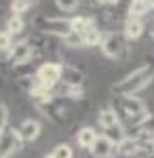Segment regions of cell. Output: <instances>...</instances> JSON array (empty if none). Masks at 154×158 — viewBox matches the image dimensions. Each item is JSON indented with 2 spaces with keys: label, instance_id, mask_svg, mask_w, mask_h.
Returning a JSON list of instances; mask_svg holds the SVG:
<instances>
[{
  "label": "cell",
  "instance_id": "obj_1",
  "mask_svg": "<svg viewBox=\"0 0 154 158\" xmlns=\"http://www.w3.org/2000/svg\"><path fill=\"white\" fill-rule=\"evenodd\" d=\"M152 80H154V63L152 61H143L133 72H129L125 78H120L118 82L112 85V93L116 97L137 95L139 91H143V89H148L152 85Z\"/></svg>",
  "mask_w": 154,
  "mask_h": 158
},
{
  "label": "cell",
  "instance_id": "obj_2",
  "mask_svg": "<svg viewBox=\"0 0 154 158\" xmlns=\"http://www.w3.org/2000/svg\"><path fill=\"white\" fill-rule=\"evenodd\" d=\"M114 110H116V114L120 116V120H127V124L133 127V129H142L143 124L152 118V112L148 110V106L139 97H135V95L116 97Z\"/></svg>",
  "mask_w": 154,
  "mask_h": 158
},
{
  "label": "cell",
  "instance_id": "obj_3",
  "mask_svg": "<svg viewBox=\"0 0 154 158\" xmlns=\"http://www.w3.org/2000/svg\"><path fill=\"white\" fill-rule=\"evenodd\" d=\"M101 53L112 61H122L129 55V40L122 32H106L99 44Z\"/></svg>",
  "mask_w": 154,
  "mask_h": 158
},
{
  "label": "cell",
  "instance_id": "obj_4",
  "mask_svg": "<svg viewBox=\"0 0 154 158\" xmlns=\"http://www.w3.org/2000/svg\"><path fill=\"white\" fill-rule=\"evenodd\" d=\"M36 27L45 34L63 38L72 32V19H68V17H38Z\"/></svg>",
  "mask_w": 154,
  "mask_h": 158
},
{
  "label": "cell",
  "instance_id": "obj_5",
  "mask_svg": "<svg viewBox=\"0 0 154 158\" xmlns=\"http://www.w3.org/2000/svg\"><path fill=\"white\" fill-rule=\"evenodd\" d=\"M34 78H36V82H40V85H45L55 91L61 82V63H57V61L40 63L38 70L34 72Z\"/></svg>",
  "mask_w": 154,
  "mask_h": 158
},
{
  "label": "cell",
  "instance_id": "obj_6",
  "mask_svg": "<svg viewBox=\"0 0 154 158\" xmlns=\"http://www.w3.org/2000/svg\"><path fill=\"white\" fill-rule=\"evenodd\" d=\"M32 57H34V44H32V40H19V42H15L13 49L6 53V61L11 65H15V68L25 65L28 61H32Z\"/></svg>",
  "mask_w": 154,
  "mask_h": 158
},
{
  "label": "cell",
  "instance_id": "obj_7",
  "mask_svg": "<svg viewBox=\"0 0 154 158\" xmlns=\"http://www.w3.org/2000/svg\"><path fill=\"white\" fill-rule=\"evenodd\" d=\"M38 110L47 116L51 122H55V124H66L68 120V112H66V101L63 99H53V101H49L45 106H38Z\"/></svg>",
  "mask_w": 154,
  "mask_h": 158
},
{
  "label": "cell",
  "instance_id": "obj_8",
  "mask_svg": "<svg viewBox=\"0 0 154 158\" xmlns=\"http://www.w3.org/2000/svg\"><path fill=\"white\" fill-rule=\"evenodd\" d=\"M21 139L17 129H6L4 133L0 135V158H11L19 148H21Z\"/></svg>",
  "mask_w": 154,
  "mask_h": 158
},
{
  "label": "cell",
  "instance_id": "obj_9",
  "mask_svg": "<svg viewBox=\"0 0 154 158\" xmlns=\"http://www.w3.org/2000/svg\"><path fill=\"white\" fill-rule=\"evenodd\" d=\"M143 141L137 137V135H125L116 143V156H122V158H135L142 150Z\"/></svg>",
  "mask_w": 154,
  "mask_h": 158
},
{
  "label": "cell",
  "instance_id": "obj_10",
  "mask_svg": "<svg viewBox=\"0 0 154 158\" xmlns=\"http://www.w3.org/2000/svg\"><path fill=\"white\" fill-rule=\"evenodd\" d=\"M40 131H42V127H40V122L36 120V118H25V120L17 127L19 139H21L24 143H32V141H36V139L40 137Z\"/></svg>",
  "mask_w": 154,
  "mask_h": 158
},
{
  "label": "cell",
  "instance_id": "obj_11",
  "mask_svg": "<svg viewBox=\"0 0 154 158\" xmlns=\"http://www.w3.org/2000/svg\"><path fill=\"white\" fill-rule=\"evenodd\" d=\"M84 74L80 68L72 65V63H61V82L59 85L66 86H83Z\"/></svg>",
  "mask_w": 154,
  "mask_h": 158
},
{
  "label": "cell",
  "instance_id": "obj_12",
  "mask_svg": "<svg viewBox=\"0 0 154 158\" xmlns=\"http://www.w3.org/2000/svg\"><path fill=\"white\" fill-rule=\"evenodd\" d=\"M91 154L95 158H112V156H116V143L106 135H99L95 146L91 148Z\"/></svg>",
  "mask_w": 154,
  "mask_h": 158
},
{
  "label": "cell",
  "instance_id": "obj_13",
  "mask_svg": "<svg viewBox=\"0 0 154 158\" xmlns=\"http://www.w3.org/2000/svg\"><path fill=\"white\" fill-rule=\"evenodd\" d=\"M97 137H99V133L95 131L93 127H80L78 133H76V143H78L80 150H89L91 152V148L95 146Z\"/></svg>",
  "mask_w": 154,
  "mask_h": 158
},
{
  "label": "cell",
  "instance_id": "obj_14",
  "mask_svg": "<svg viewBox=\"0 0 154 158\" xmlns=\"http://www.w3.org/2000/svg\"><path fill=\"white\" fill-rule=\"evenodd\" d=\"M143 30H146V25H143V21L137 19V17H127L125 23H122V34L127 36V40H137V38H142Z\"/></svg>",
  "mask_w": 154,
  "mask_h": 158
},
{
  "label": "cell",
  "instance_id": "obj_15",
  "mask_svg": "<svg viewBox=\"0 0 154 158\" xmlns=\"http://www.w3.org/2000/svg\"><path fill=\"white\" fill-rule=\"evenodd\" d=\"M120 122L122 120H120V116L116 114L114 108H104V110H99V114H97V124H99L101 131H108V129L116 127Z\"/></svg>",
  "mask_w": 154,
  "mask_h": 158
},
{
  "label": "cell",
  "instance_id": "obj_16",
  "mask_svg": "<svg viewBox=\"0 0 154 158\" xmlns=\"http://www.w3.org/2000/svg\"><path fill=\"white\" fill-rule=\"evenodd\" d=\"M55 97H61V99H72V101H80L84 97V89L83 86H66V85H59V91Z\"/></svg>",
  "mask_w": 154,
  "mask_h": 158
},
{
  "label": "cell",
  "instance_id": "obj_17",
  "mask_svg": "<svg viewBox=\"0 0 154 158\" xmlns=\"http://www.w3.org/2000/svg\"><path fill=\"white\" fill-rule=\"evenodd\" d=\"M93 25H95L93 17H87V15H76V17H72V32L84 34V32L91 30Z\"/></svg>",
  "mask_w": 154,
  "mask_h": 158
},
{
  "label": "cell",
  "instance_id": "obj_18",
  "mask_svg": "<svg viewBox=\"0 0 154 158\" xmlns=\"http://www.w3.org/2000/svg\"><path fill=\"white\" fill-rule=\"evenodd\" d=\"M83 40H84V47H99L101 40H104V32L93 25L91 30H87L83 34Z\"/></svg>",
  "mask_w": 154,
  "mask_h": 158
},
{
  "label": "cell",
  "instance_id": "obj_19",
  "mask_svg": "<svg viewBox=\"0 0 154 158\" xmlns=\"http://www.w3.org/2000/svg\"><path fill=\"white\" fill-rule=\"evenodd\" d=\"M148 11H150V6H148L146 0H131L129 9H127V13H129L127 17H137V19H142Z\"/></svg>",
  "mask_w": 154,
  "mask_h": 158
},
{
  "label": "cell",
  "instance_id": "obj_20",
  "mask_svg": "<svg viewBox=\"0 0 154 158\" xmlns=\"http://www.w3.org/2000/svg\"><path fill=\"white\" fill-rule=\"evenodd\" d=\"M24 27H25V21H24V17L21 15H11L9 19H6V32L9 34H13V36H17V34H21L24 32Z\"/></svg>",
  "mask_w": 154,
  "mask_h": 158
},
{
  "label": "cell",
  "instance_id": "obj_21",
  "mask_svg": "<svg viewBox=\"0 0 154 158\" xmlns=\"http://www.w3.org/2000/svg\"><path fill=\"white\" fill-rule=\"evenodd\" d=\"M61 42H63V47H68V49H83L84 47L83 34H78V32H70L68 36L61 38Z\"/></svg>",
  "mask_w": 154,
  "mask_h": 158
},
{
  "label": "cell",
  "instance_id": "obj_22",
  "mask_svg": "<svg viewBox=\"0 0 154 158\" xmlns=\"http://www.w3.org/2000/svg\"><path fill=\"white\" fill-rule=\"evenodd\" d=\"M36 4V0H13L11 2V13L13 15H24Z\"/></svg>",
  "mask_w": 154,
  "mask_h": 158
},
{
  "label": "cell",
  "instance_id": "obj_23",
  "mask_svg": "<svg viewBox=\"0 0 154 158\" xmlns=\"http://www.w3.org/2000/svg\"><path fill=\"white\" fill-rule=\"evenodd\" d=\"M51 154L55 158H74V150L70 148V143H57Z\"/></svg>",
  "mask_w": 154,
  "mask_h": 158
},
{
  "label": "cell",
  "instance_id": "obj_24",
  "mask_svg": "<svg viewBox=\"0 0 154 158\" xmlns=\"http://www.w3.org/2000/svg\"><path fill=\"white\" fill-rule=\"evenodd\" d=\"M13 44H15V42H13V34H9L6 30H0V53L6 55V53L13 49Z\"/></svg>",
  "mask_w": 154,
  "mask_h": 158
},
{
  "label": "cell",
  "instance_id": "obj_25",
  "mask_svg": "<svg viewBox=\"0 0 154 158\" xmlns=\"http://www.w3.org/2000/svg\"><path fill=\"white\" fill-rule=\"evenodd\" d=\"M55 4H57V9L63 13H74L76 9H78V0H55Z\"/></svg>",
  "mask_w": 154,
  "mask_h": 158
},
{
  "label": "cell",
  "instance_id": "obj_26",
  "mask_svg": "<svg viewBox=\"0 0 154 158\" xmlns=\"http://www.w3.org/2000/svg\"><path fill=\"white\" fill-rule=\"evenodd\" d=\"M9 129V108L0 101V135Z\"/></svg>",
  "mask_w": 154,
  "mask_h": 158
},
{
  "label": "cell",
  "instance_id": "obj_27",
  "mask_svg": "<svg viewBox=\"0 0 154 158\" xmlns=\"http://www.w3.org/2000/svg\"><path fill=\"white\" fill-rule=\"evenodd\" d=\"M95 4H101V6H108V4H116L120 0H93Z\"/></svg>",
  "mask_w": 154,
  "mask_h": 158
},
{
  "label": "cell",
  "instance_id": "obj_28",
  "mask_svg": "<svg viewBox=\"0 0 154 158\" xmlns=\"http://www.w3.org/2000/svg\"><path fill=\"white\" fill-rule=\"evenodd\" d=\"M148 2V6H150V11H154V0H146Z\"/></svg>",
  "mask_w": 154,
  "mask_h": 158
},
{
  "label": "cell",
  "instance_id": "obj_29",
  "mask_svg": "<svg viewBox=\"0 0 154 158\" xmlns=\"http://www.w3.org/2000/svg\"><path fill=\"white\" fill-rule=\"evenodd\" d=\"M150 36L154 38V21H152V23H150Z\"/></svg>",
  "mask_w": 154,
  "mask_h": 158
},
{
  "label": "cell",
  "instance_id": "obj_30",
  "mask_svg": "<svg viewBox=\"0 0 154 158\" xmlns=\"http://www.w3.org/2000/svg\"><path fill=\"white\" fill-rule=\"evenodd\" d=\"M45 158H55V156H53V154H47V156H45Z\"/></svg>",
  "mask_w": 154,
  "mask_h": 158
}]
</instances>
